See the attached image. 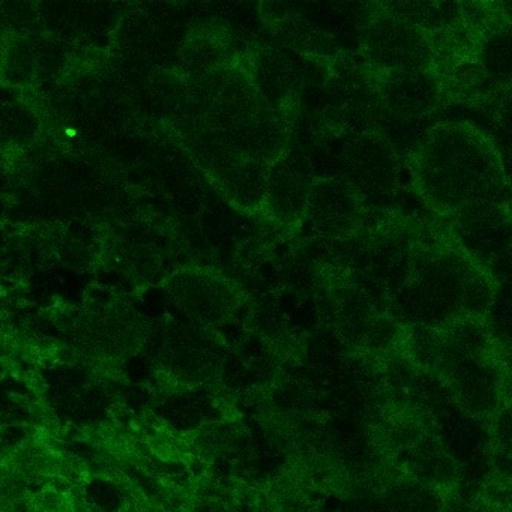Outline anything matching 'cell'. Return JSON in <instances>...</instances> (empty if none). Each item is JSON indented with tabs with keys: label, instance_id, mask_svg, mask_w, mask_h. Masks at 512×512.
<instances>
[{
	"label": "cell",
	"instance_id": "4",
	"mask_svg": "<svg viewBox=\"0 0 512 512\" xmlns=\"http://www.w3.org/2000/svg\"><path fill=\"white\" fill-rule=\"evenodd\" d=\"M344 178L362 197L394 196L398 188V157L391 140L376 130L356 131L343 148Z\"/></svg>",
	"mask_w": 512,
	"mask_h": 512
},
{
	"label": "cell",
	"instance_id": "1",
	"mask_svg": "<svg viewBox=\"0 0 512 512\" xmlns=\"http://www.w3.org/2000/svg\"><path fill=\"white\" fill-rule=\"evenodd\" d=\"M410 172L419 197L440 215L500 202L506 188L499 151L467 122L431 128L410 155Z\"/></svg>",
	"mask_w": 512,
	"mask_h": 512
},
{
	"label": "cell",
	"instance_id": "3",
	"mask_svg": "<svg viewBox=\"0 0 512 512\" xmlns=\"http://www.w3.org/2000/svg\"><path fill=\"white\" fill-rule=\"evenodd\" d=\"M368 14L361 26V49L376 71L430 70L434 58L431 32L389 11Z\"/></svg>",
	"mask_w": 512,
	"mask_h": 512
},
{
	"label": "cell",
	"instance_id": "6",
	"mask_svg": "<svg viewBox=\"0 0 512 512\" xmlns=\"http://www.w3.org/2000/svg\"><path fill=\"white\" fill-rule=\"evenodd\" d=\"M310 182L301 158L283 155L269 169L265 196L260 209H265L280 223H293L299 220L305 214Z\"/></svg>",
	"mask_w": 512,
	"mask_h": 512
},
{
	"label": "cell",
	"instance_id": "8",
	"mask_svg": "<svg viewBox=\"0 0 512 512\" xmlns=\"http://www.w3.org/2000/svg\"><path fill=\"white\" fill-rule=\"evenodd\" d=\"M257 89L266 100H284L295 82L292 62L278 50H268L257 62ZM271 103V101H269Z\"/></svg>",
	"mask_w": 512,
	"mask_h": 512
},
{
	"label": "cell",
	"instance_id": "2",
	"mask_svg": "<svg viewBox=\"0 0 512 512\" xmlns=\"http://www.w3.org/2000/svg\"><path fill=\"white\" fill-rule=\"evenodd\" d=\"M409 278L425 305L454 319L484 313L496 293L490 271L460 241L436 233L410 250Z\"/></svg>",
	"mask_w": 512,
	"mask_h": 512
},
{
	"label": "cell",
	"instance_id": "7",
	"mask_svg": "<svg viewBox=\"0 0 512 512\" xmlns=\"http://www.w3.org/2000/svg\"><path fill=\"white\" fill-rule=\"evenodd\" d=\"M376 94L391 110L403 115H422L431 110L440 94V83L430 70L377 71Z\"/></svg>",
	"mask_w": 512,
	"mask_h": 512
},
{
	"label": "cell",
	"instance_id": "5",
	"mask_svg": "<svg viewBox=\"0 0 512 512\" xmlns=\"http://www.w3.org/2000/svg\"><path fill=\"white\" fill-rule=\"evenodd\" d=\"M304 215L326 238L344 241L361 232L364 197L346 178H313Z\"/></svg>",
	"mask_w": 512,
	"mask_h": 512
}]
</instances>
